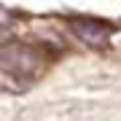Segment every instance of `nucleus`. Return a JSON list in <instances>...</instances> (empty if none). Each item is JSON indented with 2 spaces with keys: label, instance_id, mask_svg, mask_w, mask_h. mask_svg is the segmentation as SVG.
Segmentation results:
<instances>
[{
  "label": "nucleus",
  "instance_id": "obj_1",
  "mask_svg": "<svg viewBox=\"0 0 121 121\" xmlns=\"http://www.w3.org/2000/svg\"><path fill=\"white\" fill-rule=\"evenodd\" d=\"M40 67L38 48L27 43H8L0 48V70H5L13 78H32Z\"/></svg>",
  "mask_w": 121,
  "mask_h": 121
},
{
  "label": "nucleus",
  "instance_id": "obj_2",
  "mask_svg": "<svg viewBox=\"0 0 121 121\" xmlns=\"http://www.w3.org/2000/svg\"><path fill=\"white\" fill-rule=\"evenodd\" d=\"M70 30L83 46L89 48H105L110 43V35H113V27L108 22H99V19H89V16H81V19H70Z\"/></svg>",
  "mask_w": 121,
  "mask_h": 121
}]
</instances>
